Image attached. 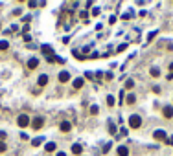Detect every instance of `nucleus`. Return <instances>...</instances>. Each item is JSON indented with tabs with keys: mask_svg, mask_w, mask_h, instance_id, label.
<instances>
[{
	"mask_svg": "<svg viewBox=\"0 0 173 156\" xmlns=\"http://www.w3.org/2000/svg\"><path fill=\"white\" fill-rule=\"evenodd\" d=\"M129 127H131V128H140V127H142V118L138 116V114L129 116Z\"/></svg>",
	"mask_w": 173,
	"mask_h": 156,
	"instance_id": "1",
	"label": "nucleus"
},
{
	"mask_svg": "<svg viewBox=\"0 0 173 156\" xmlns=\"http://www.w3.org/2000/svg\"><path fill=\"white\" fill-rule=\"evenodd\" d=\"M17 123H19V127L26 128L28 125H30V118H28V114H20V116H19V119H17Z\"/></svg>",
	"mask_w": 173,
	"mask_h": 156,
	"instance_id": "2",
	"label": "nucleus"
},
{
	"mask_svg": "<svg viewBox=\"0 0 173 156\" xmlns=\"http://www.w3.org/2000/svg\"><path fill=\"white\" fill-rule=\"evenodd\" d=\"M43 125H44V119H43V118H41V116H37L35 119H33V121H31V127H33V128H35V131H41V128H43Z\"/></svg>",
	"mask_w": 173,
	"mask_h": 156,
	"instance_id": "3",
	"label": "nucleus"
},
{
	"mask_svg": "<svg viewBox=\"0 0 173 156\" xmlns=\"http://www.w3.org/2000/svg\"><path fill=\"white\" fill-rule=\"evenodd\" d=\"M68 81H70V73H68L66 70H63L59 73V83H68Z\"/></svg>",
	"mask_w": 173,
	"mask_h": 156,
	"instance_id": "4",
	"label": "nucleus"
},
{
	"mask_svg": "<svg viewBox=\"0 0 173 156\" xmlns=\"http://www.w3.org/2000/svg\"><path fill=\"white\" fill-rule=\"evenodd\" d=\"M162 114H164V118H168V119H171L173 118V107H164V110H162Z\"/></svg>",
	"mask_w": 173,
	"mask_h": 156,
	"instance_id": "5",
	"label": "nucleus"
},
{
	"mask_svg": "<svg viewBox=\"0 0 173 156\" xmlns=\"http://www.w3.org/2000/svg\"><path fill=\"white\" fill-rule=\"evenodd\" d=\"M153 138H155V140H158V141H162V140H166V132L158 128V131H155V132H153Z\"/></svg>",
	"mask_w": 173,
	"mask_h": 156,
	"instance_id": "6",
	"label": "nucleus"
},
{
	"mask_svg": "<svg viewBox=\"0 0 173 156\" xmlns=\"http://www.w3.org/2000/svg\"><path fill=\"white\" fill-rule=\"evenodd\" d=\"M41 50H43V53H44L46 57L53 55V50H52V46H48V44H43V46H41Z\"/></svg>",
	"mask_w": 173,
	"mask_h": 156,
	"instance_id": "7",
	"label": "nucleus"
},
{
	"mask_svg": "<svg viewBox=\"0 0 173 156\" xmlns=\"http://www.w3.org/2000/svg\"><path fill=\"white\" fill-rule=\"evenodd\" d=\"M59 128H61V132H68L72 128V123H70V121H63V123L59 125Z\"/></svg>",
	"mask_w": 173,
	"mask_h": 156,
	"instance_id": "8",
	"label": "nucleus"
},
{
	"mask_svg": "<svg viewBox=\"0 0 173 156\" xmlns=\"http://www.w3.org/2000/svg\"><path fill=\"white\" fill-rule=\"evenodd\" d=\"M37 64H39V59H35V57L30 59V61H28V70H35Z\"/></svg>",
	"mask_w": 173,
	"mask_h": 156,
	"instance_id": "9",
	"label": "nucleus"
},
{
	"mask_svg": "<svg viewBox=\"0 0 173 156\" xmlns=\"http://www.w3.org/2000/svg\"><path fill=\"white\" fill-rule=\"evenodd\" d=\"M72 152H74V154H81V152H83L81 143H74V145H72Z\"/></svg>",
	"mask_w": 173,
	"mask_h": 156,
	"instance_id": "10",
	"label": "nucleus"
},
{
	"mask_svg": "<svg viewBox=\"0 0 173 156\" xmlns=\"http://www.w3.org/2000/svg\"><path fill=\"white\" fill-rule=\"evenodd\" d=\"M118 156H129V149H127L125 145L118 147Z\"/></svg>",
	"mask_w": 173,
	"mask_h": 156,
	"instance_id": "11",
	"label": "nucleus"
},
{
	"mask_svg": "<svg viewBox=\"0 0 173 156\" xmlns=\"http://www.w3.org/2000/svg\"><path fill=\"white\" fill-rule=\"evenodd\" d=\"M125 103L127 105H135L136 103V96H135V94H129V96L125 97Z\"/></svg>",
	"mask_w": 173,
	"mask_h": 156,
	"instance_id": "12",
	"label": "nucleus"
},
{
	"mask_svg": "<svg viewBox=\"0 0 173 156\" xmlns=\"http://www.w3.org/2000/svg\"><path fill=\"white\" fill-rule=\"evenodd\" d=\"M37 81H39V85H41V86H46V85H48V76H39Z\"/></svg>",
	"mask_w": 173,
	"mask_h": 156,
	"instance_id": "13",
	"label": "nucleus"
},
{
	"mask_svg": "<svg viewBox=\"0 0 173 156\" xmlns=\"http://www.w3.org/2000/svg\"><path fill=\"white\" fill-rule=\"evenodd\" d=\"M8 48H9V42H8V40H0V52H6Z\"/></svg>",
	"mask_w": 173,
	"mask_h": 156,
	"instance_id": "14",
	"label": "nucleus"
},
{
	"mask_svg": "<svg viewBox=\"0 0 173 156\" xmlns=\"http://www.w3.org/2000/svg\"><path fill=\"white\" fill-rule=\"evenodd\" d=\"M46 152H53L55 151V143H53V141H50V143H46Z\"/></svg>",
	"mask_w": 173,
	"mask_h": 156,
	"instance_id": "15",
	"label": "nucleus"
},
{
	"mask_svg": "<svg viewBox=\"0 0 173 156\" xmlns=\"http://www.w3.org/2000/svg\"><path fill=\"white\" fill-rule=\"evenodd\" d=\"M133 86H135V81L133 79H127L125 81V88H127V90H133Z\"/></svg>",
	"mask_w": 173,
	"mask_h": 156,
	"instance_id": "16",
	"label": "nucleus"
},
{
	"mask_svg": "<svg viewBox=\"0 0 173 156\" xmlns=\"http://www.w3.org/2000/svg\"><path fill=\"white\" fill-rule=\"evenodd\" d=\"M43 141H44L43 138H35V140H33V141H31V145H33V147H39L41 143H43Z\"/></svg>",
	"mask_w": 173,
	"mask_h": 156,
	"instance_id": "17",
	"label": "nucleus"
},
{
	"mask_svg": "<svg viewBox=\"0 0 173 156\" xmlns=\"http://www.w3.org/2000/svg\"><path fill=\"white\" fill-rule=\"evenodd\" d=\"M149 73H151L153 77H158V76H160V70H158V68H151V70H149Z\"/></svg>",
	"mask_w": 173,
	"mask_h": 156,
	"instance_id": "18",
	"label": "nucleus"
},
{
	"mask_svg": "<svg viewBox=\"0 0 173 156\" xmlns=\"http://www.w3.org/2000/svg\"><path fill=\"white\" fill-rule=\"evenodd\" d=\"M98 112H100V107H98V105H92V107H90V114H92V116H96Z\"/></svg>",
	"mask_w": 173,
	"mask_h": 156,
	"instance_id": "19",
	"label": "nucleus"
},
{
	"mask_svg": "<svg viewBox=\"0 0 173 156\" xmlns=\"http://www.w3.org/2000/svg\"><path fill=\"white\" fill-rule=\"evenodd\" d=\"M81 86H83V79L79 77V79H75V81H74V88H81Z\"/></svg>",
	"mask_w": 173,
	"mask_h": 156,
	"instance_id": "20",
	"label": "nucleus"
},
{
	"mask_svg": "<svg viewBox=\"0 0 173 156\" xmlns=\"http://www.w3.org/2000/svg\"><path fill=\"white\" fill-rule=\"evenodd\" d=\"M107 105L109 107H114V96H107Z\"/></svg>",
	"mask_w": 173,
	"mask_h": 156,
	"instance_id": "21",
	"label": "nucleus"
},
{
	"mask_svg": "<svg viewBox=\"0 0 173 156\" xmlns=\"http://www.w3.org/2000/svg\"><path fill=\"white\" fill-rule=\"evenodd\" d=\"M109 132H110V134H114V132H116V128H114V123H112V121H109Z\"/></svg>",
	"mask_w": 173,
	"mask_h": 156,
	"instance_id": "22",
	"label": "nucleus"
},
{
	"mask_svg": "<svg viewBox=\"0 0 173 156\" xmlns=\"http://www.w3.org/2000/svg\"><path fill=\"white\" fill-rule=\"evenodd\" d=\"M109 149H110V141H107L105 147H103V154H107V152H109Z\"/></svg>",
	"mask_w": 173,
	"mask_h": 156,
	"instance_id": "23",
	"label": "nucleus"
},
{
	"mask_svg": "<svg viewBox=\"0 0 173 156\" xmlns=\"http://www.w3.org/2000/svg\"><path fill=\"white\" fill-rule=\"evenodd\" d=\"M46 61H48V63H55L57 57H55V55H50V57H46Z\"/></svg>",
	"mask_w": 173,
	"mask_h": 156,
	"instance_id": "24",
	"label": "nucleus"
},
{
	"mask_svg": "<svg viewBox=\"0 0 173 156\" xmlns=\"http://www.w3.org/2000/svg\"><path fill=\"white\" fill-rule=\"evenodd\" d=\"M6 149H8V147H6V143H4V141H0V152H4Z\"/></svg>",
	"mask_w": 173,
	"mask_h": 156,
	"instance_id": "25",
	"label": "nucleus"
},
{
	"mask_svg": "<svg viewBox=\"0 0 173 156\" xmlns=\"http://www.w3.org/2000/svg\"><path fill=\"white\" fill-rule=\"evenodd\" d=\"M79 17H81V18H88V13H87V11H81Z\"/></svg>",
	"mask_w": 173,
	"mask_h": 156,
	"instance_id": "26",
	"label": "nucleus"
},
{
	"mask_svg": "<svg viewBox=\"0 0 173 156\" xmlns=\"http://www.w3.org/2000/svg\"><path fill=\"white\" fill-rule=\"evenodd\" d=\"M122 18H123V20H129V18H131V13H123Z\"/></svg>",
	"mask_w": 173,
	"mask_h": 156,
	"instance_id": "27",
	"label": "nucleus"
},
{
	"mask_svg": "<svg viewBox=\"0 0 173 156\" xmlns=\"http://www.w3.org/2000/svg\"><path fill=\"white\" fill-rule=\"evenodd\" d=\"M30 31V24H24V28H22V33H28Z\"/></svg>",
	"mask_w": 173,
	"mask_h": 156,
	"instance_id": "28",
	"label": "nucleus"
},
{
	"mask_svg": "<svg viewBox=\"0 0 173 156\" xmlns=\"http://www.w3.org/2000/svg\"><path fill=\"white\" fill-rule=\"evenodd\" d=\"M92 15H94V17H98V15H100V9H98V8H94V9H92Z\"/></svg>",
	"mask_w": 173,
	"mask_h": 156,
	"instance_id": "29",
	"label": "nucleus"
},
{
	"mask_svg": "<svg viewBox=\"0 0 173 156\" xmlns=\"http://www.w3.org/2000/svg\"><path fill=\"white\" fill-rule=\"evenodd\" d=\"M125 48H127V44H120V46H118V52H123Z\"/></svg>",
	"mask_w": 173,
	"mask_h": 156,
	"instance_id": "30",
	"label": "nucleus"
},
{
	"mask_svg": "<svg viewBox=\"0 0 173 156\" xmlns=\"http://www.w3.org/2000/svg\"><path fill=\"white\" fill-rule=\"evenodd\" d=\"M22 20H24V22L28 24V22H30V20H31V17H30V15H26V17H22Z\"/></svg>",
	"mask_w": 173,
	"mask_h": 156,
	"instance_id": "31",
	"label": "nucleus"
},
{
	"mask_svg": "<svg viewBox=\"0 0 173 156\" xmlns=\"http://www.w3.org/2000/svg\"><path fill=\"white\" fill-rule=\"evenodd\" d=\"M166 143H168V145H173V136H169L168 140H166Z\"/></svg>",
	"mask_w": 173,
	"mask_h": 156,
	"instance_id": "32",
	"label": "nucleus"
},
{
	"mask_svg": "<svg viewBox=\"0 0 173 156\" xmlns=\"http://www.w3.org/2000/svg\"><path fill=\"white\" fill-rule=\"evenodd\" d=\"M20 13H22V9H13V15H17V17H19Z\"/></svg>",
	"mask_w": 173,
	"mask_h": 156,
	"instance_id": "33",
	"label": "nucleus"
},
{
	"mask_svg": "<svg viewBox=\"0 0 173 156\" xmlns=\"http://www.w3.org/2000/svg\"><path fill=\"white\" fill-rule=\"evenodd\" d=\"M4 138H6V132H4V131H0V140H4Z\"/></svg>",
	"mask_w": 173,
	"mask_h": 156,
	"instance_id": "34",
	"label": "nucleus"
},
{
	"mask_svg": "<svg viewBox=\"0 0 173 156\" xmlns=\"http://www.w3.org/2000/svg\"><path fill=\"white\" fill-rule=\"evenodd\" d=\"M55 156H66L65 152H57V154H55Z\"/></svg>",
	"mask_w": 173,
	"mask_h": 156,
	"instance_id": "35",
	"label": "nucleus"
},
{
	"mask_svg": "<svg viewBox=\"0 0 173 156\" xmlns=\"http://www.w3.org/2000/svg\"><path fill=\"white\" fill-rule=\"evenodd\" d=\"M169 70H171V73H173V63H171V64H169Z\"/></svg>",
	"mask_w": 173,
	"mask_h": 156,
	"instance_id": "36",
	"label": "nucleus"
}]
</instances>
